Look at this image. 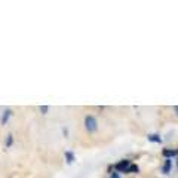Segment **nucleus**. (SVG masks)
Here are the masks:
<instances>
[{
  "label": "nucleus",
  "instance_id": "nucleus-1",
  "mask_svg": "<svg viewBox=\"0 0 178 178\" xmlns=\"http://www.w3.org/2000/svg\"><path fill=\"white\" fill-rule=\"evenodd\" d=\"M85 125H86V129L89 131V132H95L96 131V120L95 117L92 116H86V119H85Z\"/></svg>",
  "mask_w": 178,
  "mask_h": 178
},
{
  "label": "nucleus",
  "instance_id": "nucleus-2",
  "mask_svg": "<svg viewBox=\"0 0 178 178\" xmlns=\"http://www.w3.org/2000/svg\"><path fill=\"white\" fill-rule=\"evenodd\" d=\"M131 166V162L129 160H122V162H119V163L114 166L117 171H122V172H126L128 171V168Z\"/></svg>",
  "mask_w": 178,
  "mask_h": 178
},
{
  "label": "nucleus",
  "instance_id": "nucleus-3",
  "mask_svg": "<svg viewBox=\"0 0 178 178\" xmlns=\"http://www.w3.org/2000/svg\"><path fill=\"white\" fill-rule=\"evenodd\" d=\"M178 154V150H163V156L165 158H174Z\"/></svg>",
  "mask_w": 178,
  "mask_h": 178
},
{
  "label": "nucleus",
  "instance_id": "nucleus-4",
  "mask_svg": "<svg viewBox=\"0 0 178 178\" xmlns=\"http://www.w3.org/2000/svg\"><path fill=\"white\" fill-rule=\"evenodd\" d=\"M11 113H12L11 110H6V111L3 113V116H2V123H3V125H6V122L9 120V117H11Z\"/></svg>",
  "mask_w": 178,
  "mask_h": 178
},
{
  "label": "nucleus",
  "instance_id": "nucleus-5",
  "mask_svg": "<svg viewBox=\"0 0 178 178\" xmlns=\"http://www.w3.org/2000/svg\"><path fill=\"white\" fill-rule=\"evenodd\" d=\"M171 163H172V160H171V159H168V160L165 162V166H163V174H169V171H171Z\"/></svg>",
  "mask_w": 178,
  "mask_h": 178
},
{
  "label": "nucleus",
  "instance_id": "nucleus-6",
  "mask_svg": "<svg viewBox=\"0 0 178 178\" xmlns=\"http://www.w3.org/2000/svg\"><path fill=\"white\" fill-rule=\"evenodd\" d=\"M149 141H153V143H162V138L159 135H149Z\"/></svg>",
  "mask_w": 178,
  "mask_h": 178
},
{
  "label": "nucleus",
  "instance_id": "nucleus-7",
  "mask_svg": "<svg viewBox=\"0 0 178 178\" xmlns=\"http://www.w3.org/2000/svg\"><path fill=\"white\" fill-rule=\"evenodd\" d=\"M138 171H140V168H138L137 165H131L129 168H128V171H126V172H138Z\"/></svg>",
  "mask_w": 178,
  "mask_h": 178
},
{
  "label": "nucleus",
  "instance_id": "nucleus-8",
  "mask_svg": "<svg viewBox=\"0 0 178 178\" xmlns=\"http://www.w3.org/2000/svg\"><path fill=\"white\" fill-rule=\"evenodd\" d=\"M65 158L69 159V163H71V162L74 160V156H73V153H70V151H67V153H65Z\"/></svg>",
  "mask_w": 178,
  "mask_h": 178
},
{
  "label": "nucleus",
  "instance_id": "nucleus-9",
  "mask_svg": "<svg viewBox=\"0 0 178 178\" xmlns=\"http://www.w3.org/2000/svg\"><path fill=\"white\" fill-rule=\"evenodd\" d=\"M48 107H46V105H42V107H40V111H42V113H43V114H46V113H48Z\"/></svg>",
  "mask_w": 178,
  "mask_h": 178
},
{
  "label": "nucleus",
  "instance_id": "nucleus-10",
  "mask_svg": "<svg viewBox=\"0 0 178 178\" xmlns=\"http://www.w3.org/2000/svg\"><path fill=\"white\" fill-rule=\"evenodd\" d=\"M12 144V135H7V141H6V145H11Z\"/></svg>",
  "mask_w": 178,
  "mask_h": 178
},
{
  "label": "nucleus",
  "instance_id": "nucleus-11",
  "mask_svg": "<svg viewBox=\"0 0 178 178\" xmlns=\"http://www.w3.org/2000/svg\"><path fill=\"white\" fill-rule=\"evenodd\" d=\"M111 178H120V177H119L117 174H113V175H111Z\"/></svg>",
  "mask_w": 178,
  "mask_h": 178
},
{
  "label": "nucleus",
  "instance_id": "nucleus-12",
  "mask_svg": "<svg viewBox=\"0 0 178 178\" xmlns=\"http://www.w3.org/2000/svg\"><path fill=\"white\" fill-rule=\"evenodd\" d=\"M175 111H177V114H178V105H177V107H175Z\"/></svg>",
  "mask_w": 178,
  "mask_h": 178
}]
</instances>
